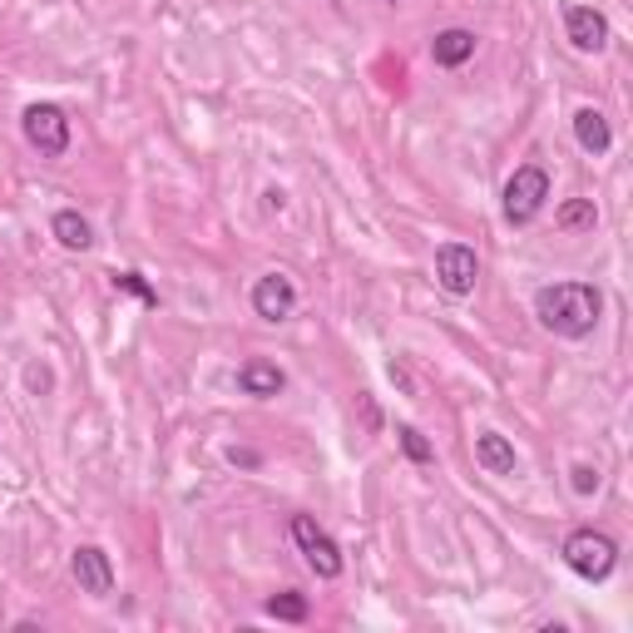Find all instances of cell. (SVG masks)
<instances>
[{
    "label": "cell",
    "instance_id": "20",
    "mask_svg": "<svg viewBox=\"0 0 633 633\" xmlns=\"http://www.w3.org/2000/svg\"><path fill=\"white\" fill-rule=\"evenodd\" d=\"M228 460H234V466H248V470H252V466H258V450H238V446H234V450H228Z\"/></svg>",
    "mask_w": 633,
    "mask_h": 633
},
{
    "label": "cell",
    "instance_id": "10",
    "mask_svg": "<svg viewBox=\"0 0 633 633\" xmlns=\"http://www.w3.org/2000/svg\"><path fill=\"white\" fill-rule=\"evenodd\" d=\"M288 386V376H282L278 362H262V356H252V362L238 366V392L242 396H258V401H272Z\"/></svg>",
    "mask_w": 633,
    "mask_h": 633
},
{
    "label": "cell",
    "instance_id": "22",
    "mask_svg": "<svg viewBox=\"0 0 633 633\" xmlns=\"http://www.w3.org/2000/svg\"><path fill=\"white\" fill-rule=\"evenodd\" d=\"M386 6H396V0H386Z\"/></svg>",
    "mask_w": 633,
    "mask_h": 633
},
{
    "label": "cell",
    "instance_id": "6",
    "mask_svg": "<svg viewBox=\"0 0 633 633\" xmlns=\"http://www.w3.org/2000/svg\"><path fill=\"white\" fill-rule=\"evenodd\" d=\"M436 282H440V292H450V298H470L475 282H480V258H475V248H466V242H440L436 248Z\"/></svg>",
    "mask_w": 633,
    "mask_h": 633
},
{
    "label": "cell",
    "instance_id": "7",
    "mask_svg": "<svg viewBox=\"0 0 633 633\" xmlns=\"http://www.w3.org/2000/svg\"><path fill=\"white\" fill-rule=\"evenodd\" d=\"M292 308H298V288H292L288 272H262V278L252 282V312H258L262 322H288Z\"/></svg>",
    "mask_w": 633,
    "mask_h": 633
},
{
    "label": "cell",
    "instance_id": "2",
    "mask_svg": "<svg viewBox=\"0 0 633 633\" xmlns=\"http://www.w3.org/2000/svg\"><path fill=\"white\" fill-rule=\"evenodd\" d=\"M559 554H564V564L574 569L584 584H604V579L614 574V564H619V544L609 540L604 530H574Z\"/></svg>",
    "mask_w": 633,
    "mask_h": 633
},
{
    "label": "cell",
    "instance_id": "15",
    "mask_svg": "<svg viewBox=\"0 0 633 633\" xmlns=\"http://www.w3.org/2000/svg\"><path fill=\"white\" fill-rule=\"evenodd\" d=\"M268 614L278 619V624H308L312 609H308V599H302L298 589H282V594L268 599Z\"/></svg>",
    "mask_w": 633,
    "mask_h": 633
},
{
    "label": "cell",
    "instance_id": "19",
    "mask_svg": "<svg viewBox=\"0 0 633 633\" xmlns=\"http://www.w3.org/2000/svg\"><path fill=\"white\" fill-rule=\"evenodd\" d=\"M569 475H574V480H569V485H574V495H594L599 490V470L594 466H574Z\"/></svg>",
    "mask_w": 633,
    "mask_h": 633
},
{
    "label": "cell",
    "instance_id": "16",
    "mask_svg": "<svg viewBox=\"0 0 633 633\" xmlns=\"http://www.w3.org/2000/svg\"><path fill=\"white\" fill-rule=\"evenodd\" d=\"M554 224L564 228V234H579V228H594V224H599L594 198H569V204L554 214Z\"/></svg>",
    "mask_w": 633,
    "mask_h": 633
},
{
    "label": "cell",
    "instance_id": "11",
    "mask_svg": "<svg viewBox=\"0 0 633 633\" xmlns=\"http://www.w3.org/2000/svg\"><path fill=\"white\" fill-rule=\"evenodd\" d=\"M50 234H55V242L65 252H90L94 248V228H90V218H84L80 208H60V214L50 218Z\"/></svg>",
    "mask_w": 633,
    "mask_h": 633
},
{
    "label": "cell",
    "instance_id": "1",
    "mask_svg": "<svg viewBox=\"0 0 633 633\" xmlns=\"http://www.w3.org/2000/svg\"><path fill=\"white\" fill-rule=\"evenodd\" d=\"M599 312H604V298H599V288H589V282H550V288L535 292V316H540L554 336H569V342L594 332Z\"/></svg>",
    "mask_w": 633,
    "mask_h": 633
},
{
    "label": "cell",
    "instance_id": "21",
    "mask_svg": "<svg viewBox=\"0 0 633 633\" xmlns=\"http://www.w3.org/2000/svg\"><path fill=\"white\" fill-rule=\"evenodd\" d=\"M262 198H268V208H272V214H278V208L288 204V198H282V188H268V194H262Z\"/></svg>",
    "mask_w": 633,
    "mask_h": 633
},
{
    "label": "cell",
    "instance_id": "18",
    "mask_svg": "<svg viewBox=\"0 0 633 633\" xmlns=\"http://www.w3.org/2000/svg\"><path fill=\"white\" fill-rule=\"evenodd\" d=\"M114 292H129V298H139L144 308H158V292L144 282V272H114Z\"/></svg>",
    "mask_w": 633,
    "mask_h": 633
},
{
    "label": "cell",
    "instance_id": "9",
    "mask_svg": "<svg viewBox=\"0 0 633 633\" xmlns=\"http://www.w3.org/2000/svg\"><path fill=\"white\" fill-rule=\"evenodd\" d=\"M564 35L579 55H599L609 45V20L594 6H564Z\"/></svg>",
    "mask_w": 633,
    "mask_h": 633
},
{
    "label": "cell",
    "instance_id": "13",
    "mask_svg": "<svg viewBox=\"0 0 633 633\" xmlns=\"http://www.w3.org/2000/svg\"><path fill=\"white\" fill-rule=\"evenodd\" d=\"M475 460H480L485 475H515V446L500 430H480L475 436Z\"/></svg>",
    "mask_w": 633,
    "mask_h": 633
},
{
    "label": "cell",
    "instance_id": "12",
    "mask_svg": "<svg viewBox=\"0 0 633 633\" xmlns=\"http://www.w3.org/2000/svg\"><path fill=\"white\" fill-rule=\"evenodd\" d=\"M470 55H475V35H470V30H460V25L440 30V35L430 40V60H436L440 70H460Z\"/></svg>",
    "mask_w": 633,
    "mask_h": 633
},
{
    "label": "cell",
    "instance_id": "3",
    "mask_svg": "<svg viewBox=\"0 0 633 633\" xmlns=\"http://www.w3.org/2000/svg\"><path fill=\"white\" fill-rule=\"evenodd\" d=\"M544 198H550V174H544L540 164H520L510 174V184H505V218H510L515 228L535 224Z\"/></svg>",
    "mask_w": 633,
    "mask_h": 633
},
{
    "label": "cell",
    "instance_id": "17",
    "mask_svg": "<svg viewBox=\"0 0 633 633\" xmlns=\"http://www.w3.org/2000/svg\"><path fill=\"white\" fill-rule=\"evenodd\" d=\"M396 446H401V456H406V460H416V466H430V460H436V450H430V440L421 436L416 426H396Z\"/></svg>",
    "mask_w": 633,
    "mask_h": 633
},
{
    "label": "cell",
    "instance_id": "5",
    "mask_svg": "<svg viewBox=\"0 0 633 633\" xmlns=\"http://www.w3.org/2000/svg\"><path fill=\"white\" fill-rule=\"evenodd\" d=\"M292 544L302 550V559H308V569L316 579L342 574V550H336V540L312 520V515H292Z\"/></svg>",
    "mask_w": 633,
    "mask_h": 633
},
{
    "label": "cell",
    "instance_id": "14",
    "mask_svg": "<svg viewBox=\"0 0 633 633\" xmlns=\"http://www.w3.org/2000/svg\"><path fill=\"white\" fill-rule=\"evenodd\" d=\"M574 139L584 154H609V144H614V129H609V120L599 110H579L574 114Z\"/></svg>",
    "mask_w": 633,
    "mask_h": 633
},
{
    "label": "cell",
    "instance_id": "4",
    "mask_svg": "<svg viewBox=\"0 0 633 633\" xmlns=\"http://www.w3.org/2000/svg\"><path fill=\"white\" fill-rule=\"evenodd\" d=\"M20 129H25V144L35 149L40 158H65L70 149V120L60 104H30L20 114Z\"/></svg>",
    "mask_w": 633,
    "mask_h": 633
},
{
    "label": "cell",
    "instance_id": "8",
    "mask_svg": "<svg viewBox=\"0 0 633 633\" xmlns=\"http://www.w3.org/2000/svg\"><path fill=\"white\" fill-rule=\"evenodd\" d=\"M70 574H75V584L90 599H110L114 594V564H110V554H104L100 544H80V550L70 554Z\"/></svg>",
    "mask_w": 633,
    "mask_h": 633
}]
</instances>
